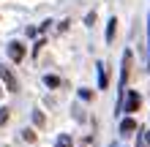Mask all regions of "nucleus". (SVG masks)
<instances>
[{"label": "nucleus", "mask_w": 150, "mask_h": 147, "mask_svg": "<svg viewBox=\"0 0 150 147\" xmlns=\"http://www.w3.org/2000/svg\"><path fill=\"white\" fill-rule=\"evenodd\" d=\"M137 109H139V93H137V90H131V93H128V98L123 101V112H128V115H131V112H137Z\"/></svg>", "instance_id": "nucleus-1"}, {"label": "nucleus", "mask_w": 150, "mask_h": 147, "mask_svg": "<svg viewBox=\"0 0 150 147\" xmlns=\"http://www.w3.org/2000/svg\"><path fill=\"white\" fill-rule=\"evenodd\" d=\"M8 57H11L14 63H19V60L25 57V46L19 44V41H11V44H8Z\"/></svg>", "instance_id": "nucleus-2"}, {"label": "nucleus", "mask_w": 150, "mask_h": 147, "mask_svg": "<svg viewBox=\"0 0 150 147\" xmlns=\"http://www.w3.org/2000/svg\"><path fill=\"white\" fill-rule=\"evenodd\" d=\"M0 79H3V82L8 84V90H16V87H19V84H16V79H14V74L8 71L6 65H0Z\"/></svg>", "instance_id": "nucleus-3"}, {"label": "nucleus", "mask_w": 150, "mask_h": 147, "mask_svg": "<svg viewBox=\"0 0 150 147\" xmlns=\"http://www.w3.org/2000/svg\"><path fill=\"white\" fill-rule=\"evenodd\" d=\"M134 131H137V120L134 117H123L120 120V134L128 136V134H134Z\"/></svg>", "instance_id": "nucleus-4"}, {"label": "nucleus", "mask_w": 150, "mask_h": 147, "mask_svg": "<svg viewBox=\"0 0 150 147\" xmlns=\"http://www.w3.org/2000/svg\"><path fill=\"white\" fill-rule=\"evenodd\" d=\"M96 68H98V87L104 90V87H107V71H104V63H98Z\"/></svg>", "instance_id": "nucleus-5"}, {"label": "nucleus", "mask_w": 150, "mask_h": 147, "mask_svg": "<svg viewBox=\"0 0 150 147\" xmlns=\"http://www.w3.org/2000/svg\"><path fill=\"white\" fill-rule=\"evenodd\" d=\"M55 147H71V134H60L57 142H55Z\"/></svg>", "instance_id": "nucleus-6"}, {"label": "nucleus", "mask_w": 150, "mask_h": 147, "mask_svg": "<svg viewBox=\"0 0 150 147\" xmlns=\"http://www.w3.org/2000/svg\"><path fill=\"white\" fill-rule=\"evenodd\" d=\"M115 25H117V19H109V25H107V44H112V38H115Z\"/></svg>", "instance_id": "nucleus-7"}, {"label": "nucleus", "mask_w": 150, "mask_h": 147, "mask_svg": "<svg viewBox=\"0 0 150 147\" xmlns=\"http://www.w3.org/2000/svg\"><path fill=\"white\" fill-rule=\"evenodd\" d=\"M44 84H47V87H57V84H60V79H57V76H44Z\"/></svg>", "instance_id": "nucleus-8"}, {"label": "nucleus", "mask_w": 150, "mask_h": 147, "mask_svg": "<svg viewBox=\"0 0 150 147\" xmlns=\"http://www.w3.org/2000/svg\"><path fill=\"white\" fill-rule=\"evenodd\" d=\"M79 98H82V101H90V90L82 87V90H79Z\"/></svg>", "instance_id": "nucleus-9"}, {"label": "nucleus", "mask_w": 150, "mask_h": 147, "mask_svg": "<svg viewBox=\"0 0 150 147\" xmlns=\"http://www.w3.org/2000/svg\"><path fill=\"white\" fill-rule=\"evenodd\" d=\"M6 120H8V109H0V125H3Z\"/></svg>", "instance_id": "nucleus-10"}, {"label": "nucleus", "mask_w": 150, "mask_h": 147, "mask_svg": "<svg viewBox=\"0 0 150 147\" xmlns=\"http://www.w3.org/2000/svg\"><path fill=\"white\" fill-rule=\"evenodd\" d=\"M142 136H145V144H147V147H150V131H145V134H142Z\"/></svg>", "instance_id": "nucleus-11"}, {"label": "nucleus", "mask_w": 150, "mask_h": 147, "mask_svg": "<svg viewBox=\"0 0 150 147\" xmlns=\"http://www.w3.org/2000/svg\"><path fill=\"white\" fill-rule=\"evenodd\" d=\"M147 30H150V27H147ZM147 71H150V60H147Z\"/></svg>", "instance_id": "nucleus-12"}, {"label": "nucleus", "mask_w": 150, "mask_h": 147, "mask_svg": "<svg viewBox=\"0 0 150 147\" xmlns=\"http://www.w3.org/2000/svg\"><path fill=\"white\" fill-rule=\"evenodd\" d=\"M112 147H115V144H112Z\"/></svg>", "instance_id": "nucleus-13"}]
</instances>
